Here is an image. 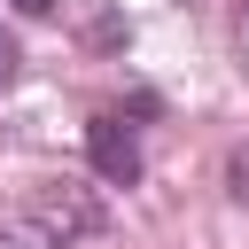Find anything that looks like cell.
<instances>
[{
    "instance_id": "6da1fadb",
    "label": "cell",
    "mask_w": 249,
    "mask_h": 249,
    "mask_svg": "<svg viewBox=\"0 0 249 249\" xmlns=\"http://www.w3.org/2000/svg\"><path fill=\"white\" fill-rule=\"evenodd\" d=\"M86 156H93V171H101L109 187H132V179H140V140H132L124 117H93V124H86Z\"/></svg>"
},
{
    "instance_id": "7a4b0ae2",
    "label": "cell",
    "mask_w": 249,
    "mask_h": 249,
    "mask_svg": "<svg viewBox=\"0 0 249 249\" xmlns=\"http://www.w3.org/2000/svg\"><path fill=\"white\" fill-rule=\"evenodd\" d=\"M0 249H62L47 226H31V218H16V226H0Z\"/></svg>"
},
{
    "instance_id": "3957f363",
    "label": "cell",
    "mask_w": 249,
    "mask_h": 249,
    "mask_svg": "<svg viewBox=\"0 0 249 249\" xmlns=\"http://www.w3.org/2000/svg\"><path fill=\"white\" fill-rule=\"evenodd\" d=\"M226 187H233V202H249V148H233V163H226Z\"/></svg>"
},
{
    "instance_id": "277c9868",
    "label": "cell",
    "mask_w": 249,
    "mask_h": 249,
    "mask_svg": "<svg viewBox=\"0 0 249 249\" xmlns=\"http://www.w3.org/2000/svg\"><path fill=\"white\" fill-rule=\"evenodd\" d=\"M16 62H23V47H16V39H8V31H0V86H8V78H16Z\"/></svg>"
},
{
    "instance_id": "5b68a950",
    "label": "cell",
    "mask_w": 249,
    "mask_h": 249,
    "mask_svg": "<svg viewBox=\"0 0 249 249\" xmlns=\"http://www.w3.org/2000/svg\"><path fill=\"white\" fill-rule=\"evenodd\" d=\"M16 8H23V16H47V8H54V0H16Z\"/></svg>"
}]
</instances>
